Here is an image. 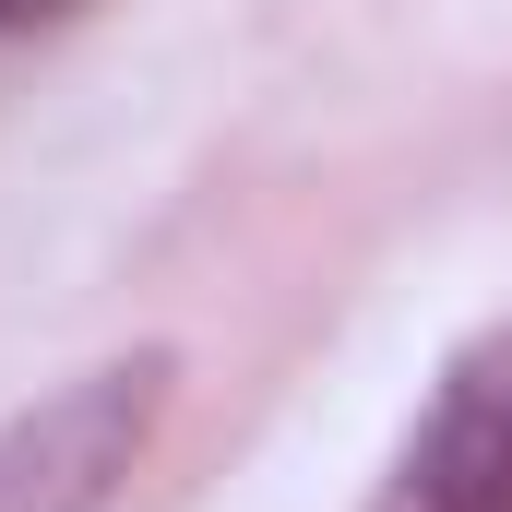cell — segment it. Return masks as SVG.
Segmentation results:
<instances>
[{"mask_svg":"<svg viewBox=\"0 0 512 512\" xmlns=\"http://www.w3.org/2000/svg\"><path fill=\"white\" fill-rule=\"evenodd\" d=\"M72 12H96V0H0V36H48V24H72Z\"/></svg>","mask_w":512,"mask_h":512,"instance_id":"3957f363","label":"cell"},{"mask_svg":"<svg viewBox=\"0 0 512 512\" xmlns=\"http://www.w3.org/2000/svg\"><path fill=\"white\" fill-rule=\"evenodd\" d=\"M167 393H179V358L131 346L36 393L24 417H0V512H108L167 429Z\"/></svg>","mask_w":512,"mask_h":512,"instance_id":"6da1fadb","label":"cell"},{"mask_svg":"<svg viewBox=\"0 0 512 512\" xmlns=\"http://www.w3.org/2000/svg\"><path fill=\"white\" fill-rule=\"evenodd\" d=\"M370 512H512V322H489L429 382Z\"/></svg>","mask_w":512,"mask_h":512,"instance_id":"7a4b0ae2","label":"cell"}]
</instances>
